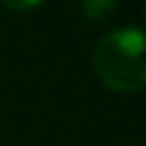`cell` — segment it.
<instances>
[{
    "label": "cell",
    "instance_id": "obj_3",
    "mask_svg": "<svg viewBox=\"0 0 146 146\" xmlns=\"http://www.w3.org/2000/svg\"><path fill=\"white\" fill-rule=\"evenodd\" d=\"M144 15H146V10H144Z\"/></svg>",
    "mask_w": 146,
    "mask_h": 146
},
{
    "label": "cell",
    "instance_id": "obj_2",
    "mask_svg": "<svg viewBox=\"0 0 146 146\" xmlns=\"http://www.w3.org/2000/svg\"><path fill=\"white\" fill-rule=\"evenodd\" d=\"M115 7L117 5L112 3V0H88V3L83 5V10H85V15H88L93 22H102L110 12H115Z\"/></svg>",
    "mask_w": 146,
    "mask_h": 146
},
{
    "label": "cell",
    "instance_id": "obj_1",
    "mask_svg": "<svg viewBox=\"0 0 146 146\" xmlns=\"http://www.w3.org/2000/svg\"><path fill=\"white\" fill-rule=\"evenodd\" d=\"M93 68L105 85L131 93L146 85V32L119 27L105 34L93 51Z\"/></svg>",
    "mask_w": 146,
    "mask_h": 146
}]
</instances>
